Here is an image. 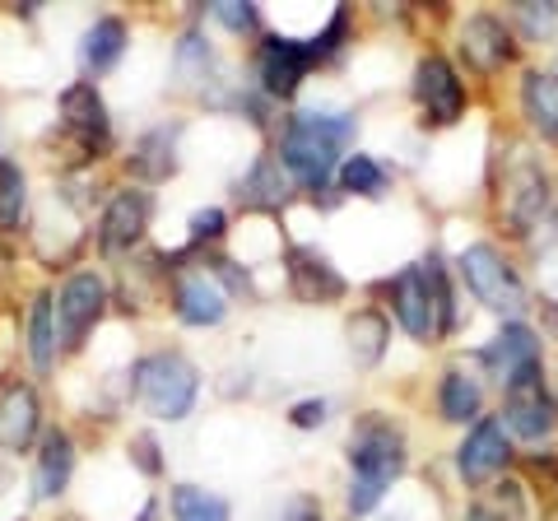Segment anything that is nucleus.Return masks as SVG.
Wrapping results in <instances>:
<instances>
[{"mask_svg": "<svg viewBox=\"0 0 558 521\" xmlns=\"http://www.w3.org/2000/svg\"><path fill=\"white\" fill-rule=\"evenodd\" d=\"M354 135V112H293L284 135H279V168L303 191H326Z\"/></svg>", "mask_w": 558, "mask_h": 521, "instance_id": "f257e3e1", "label": "nucleus"}, {"mask_svg": "<svg viewBox=\"0 0 558 521\" xmlns=\"http://www.w3.org/2000/svg\"><path fill=\"white\" fill-rule=\"evenodd\" d=\"M349 471H354V480H349L344 502L354 517H363L405 475V438H400V428L381 420V414H363L359 428L349 433Z\"/></svg>", "mask_w": 558, "mask_h": 521, "instance_id": "f03ea898", "label": "nucleus"}, {"mask_svg": "<svg viewBox=\"0 0 558 521\" xmlns=\"http://www.w3.org/2000/svg\"><path fill=\"white\" fill-rule=\"evenodd\" d=\"M131 391H135V401L154 414V420L182 424L186 414L196 410L201 373H196V363H191L186 354L159 350V354H145L131 368Z\"/></svg>", "mask_w": 558, "mask_h": 521, "instance_id": "7ed1b4c3", "label": "nucleus"}, {"mask_svg": "<svg viewBox=\"0 0 558 521\" xmlns=\"http://www.w3.org/2000/svg\"><path fill=\"white\" fill-rule=\"evenodd\" d=\"M457 270H461L465 289L475 293L488 312H498V317H517V312L526 307V284H521L512 260L502 256L494 242H470L457 256Z\"/></svg>", "mask_w": 558, "mask_h": 521, "instance_id": "20e7f679", "label": "nucleus"}, {"mask_svg": "<svg viewBox=\"0 0 558 521\" xmlns=\"http://www.w3.org/2000/svg\"><path fill=\"white\" fill-rule=\"evenodd\" d=\"M558 424V405L545 387V368H526L502 387V428L517 433L521 443L549 438Z\"/></svg>", "mask_w": 558, "mask_h": 521, "instance_id": "39448f33", "label": "nucleus"}, {"mask_svg": "<svg viewBox=\"0 0 558 521\" xmlns=\"http://www.w3.org/2000/svg\"><path fill=\"white\" fill-rule=\"evenodd\" d=\"M108 312V284H102L98 270H75L57 293V340L61 350L75 354L89 331L98 326V317Z\"/></svg>", "mask_w": 558, "mask_h": 521, "instance_id": "423d86ee", "label": "nucleus"}, {"mask_svg": "<svg viewBox=\"0 0 558 521\" xmlns=\"http://www.w3.org/2000/svg\"><path fill=\"white\" fill-rule=\"evenodd\" d=\"M502 219H508V229L517 238H531L539 229V219L558 223L554 215V196H549V178H545V168L531 163V159H521L512 172H508V191H502Z\"/></svg>", "mask_w": 558, "mask_h": 521, "instance_id": "0eeeda50", "label": "nucleus"}, {"mask_svg": "<svg viewBox=\"0 0 558 521\" xmlns=\"http://www.w3.org/2000/svg\"><path fill=\"white\" fill-rule=\"evenodd\" d=\"M414 102L424 108V121H433V126H451V121L465 117V84L457 65L438 57V51H428L414 65Z\"/></svg>", "mask_w": 558, "mask_h": 521, "instance_id": "6e6552de", "label": "nucleus"}, {"mask_svg": "<svg viewBox=\"0 0 558 521\" xmlns=\"http://www.w3.org/2000/svg\"><path fill=\"white\" fill-rule=\"evenodd\" d=\"M61 126H65L70 141H75L84 154H94V159L112 149V117H108L102 94L94 89V80H80L61 94Z\"/></svg>", "mask_w": 558, "mask_h": 521, "instance_id": "1a4fd4ad", "label": "nucleus"}, {"mask_svg": "<svg viewBox=\"0 0 558 521\" xmlns=\"http://www.w3.org/2000/svg\"><path fill=\"white\" fill-rule=\"evenodd\" d=\"M317 47L312 43H293V38H266L256 51V80H260V94L266 98H293L299 94L303 75L312 71Z\"/></svg>", "mask_w": 558, "mask_h": 521, "instance_id": "9d476101", "label": "nucleus"}, {"mask_svg": "<svg viewBox=\"0 0 558 521\" xmlns=\"http://www.w3.org/2000/svg\"><path fill=\"white\" fill-rule=\"evenodd\" d=\"M149 215H154L149 191H140V186L117 191L98 219V252L112 260V256H126L131 247H140V238L149 229Z\"/></svg>", "mask_w": 558, "mask_h": 521, "instance_id": "9b49d317", "label": "nucleus"}, {"mask_svg": "<svg viewBox=\"0 0 558 521\" xmlns=\"http://www.w3.org/2000/svg\"><path fill=\"white\" fill-rule=\"evenodd\" d=\"M387 299H391V312L400 317V326L414 336V340H442V322H438V303H433V289H428V275L424 266H410L400 270L396 280H387Z\"/></svg>", "mask_w": 558, "mask_h": 521, "instance_id": "f8f14e48", "label": "nucleus"}, {"mask_svg": "<svg viewBox=\"0 0 558 521\" xmlns=\"http://www.w3.org/2000/svg\"><path fill=\"white\" fill-rule=\"evenodd\" d=\"M512 461V447H508V428L502 420H475V428L465 433V443L457 447V471L470 489L494 480L502 465Z\"/></svg>", "mask_w": 558, "mask_h": 521, "instance_id": "ddd939ff", "label": "nucleus"}, {"mask_svg": "<svg viewBox=\"0 0 558 521\" xmlns=\"http://www.w3.org/2000/svg\"><path fill=\"white\" fill-rule=\"evenodd\" d=\"M461 57H465L470 71H480V75L502 71V65L517 57L512 28L502 24L498 14H470L461 24Z\"/></svg>", "mask_w": 558, "mask_h": 521, "instance_id": "4468645a", "label": "nucleus"}, {"mask_svg": "<svg viewBox=\"0 0 558 521\" xmlns=\"http://www.w3.org/2000/svg\"><path fill=\"white\" fill-rule=\"evenodd\" d=\"M172 312L186 326H219L229 317V289L215 280V270H186L172 284Z\"/></svg>", "mask_w": 558, "mask_h": 521, "instance_id": "2eb2a0df", "label": "nucleus"}, {"mask_svg": "<svg viewBox=\"0 0 558 521\" xmlns=\"http://www.w3.org/2000/svg\"><path fill=\"white\" fill-rule=\"evenodd\" d=\"M289 289L299 303H340L344 299V275L330 266V256L317 247H293L289 252Z\"/></svg>", "mask_w": 558, "mask_h": 521, "instance_id": "dca6fc26", "label": "nucleus"}, {"mask_svg": "<svg viewBox=\"0 0 558 521\" xmlns=\"http://www.w3.org/2000/svg\"><path fill=\"white\" fill-rule=\"evenodd\" d=\"M480 363L502 381V387H508L517 373L539 368V336L531 331L526 322H508V326H502V331L480 350Z\"/></svg>", "mask_w": 558, "mask_h": 521, "instance_id": "f3484780", "label": "nucleus"}, {"mask_svg": "<svg viewBox=\"0 0 558 521\" xmlns=\"http://www.w3.org/2000/svg\"><path fill=\"white\" fill-rule=\"evenodd\" d=\"M38 396L24 381H14V387L0 391V451H24L33 438H38Z\"/></svg>", "mask_w": 558, "mask_h": 521, "instance_id": "a211bd4d", "label": "nucleus"}, {"mask_svg": "<svg viewBox=\"0 0 558 521\" xmlns=\"http://www.w3.org/2000/svg\"><path fill=\"white\" fill-rule=\"evenodd\" d=\"M70 475H75V443L65 428H47L43 433V451H38V471H33V494L43 502L61 498Z\"/></svg>", "mask_w": 558, "mask_h": 521, "instance_id": "6ab92c4d", "label": "nucleus"}, {"mask_svg": "<svg viewBox=\"0 0 558 521\" xmlns=\"http://www.w3.org/2000/svg\"><path fill=\"white\" fill-rule=\"evenodd\" d=\"M126 163H131L135 178H145V182L172 178V172H178V126H154V131H145L135 141Z\"/></svg>", "mask_w": 558, "mask_h": 521, "instance_id": "aec40b11", "label": "nucleus"}, {"mask_svg": "<svg viewBox=\"0 0 558 521\" xmlns=\"http://www.w3.org/2000/svg\"><path fill=\"white\" fill-rule=\"evenodd\" d=\"M238 201L247 205V210H279V205L289 201V172L279 168L275 154H260L252 163V172L238 182Z\"/></svg>", "mask_w": 558, "mask_h": 521, "instance_id": "412c9836", "label": "nucleus"}, {"mask_svg": "<svg viewBox=\"0 0 558 521\" xmlns=\"http://www.w3.org/2000/svg\"><path fill=\"white\" fill-rule=\"evenodd\" d=\"M521 108H526L531 126L558 145V71H526V80H521Z\"/></svg>", "mask_w": 558, "mask_h": 521, "instance_id": "4be33fe9", "label": "nucleus"}, {"mask_svg": "<svg viewBox=\"0 0 558 521\" xmlns=\"http://www.w3.org/2000/svg\"><path fill=\"white\" fill-rule=\"evenodd\" d=\"M121 51H126V24H121L117 14H102V20H94V28L84 33L80 61H84L89 75H108L121 61Z\"/></svg>", "mask_w": 558, "mask_h": 521, "instance_id": "5701e85b", "label": "nucleus"}, {"mask_svg": "<svg viewBox=\"0 0 558 521\" xmlns=\"http://www.w3.org/2000/svg\"><path fill=\"white\" fill-rule=\"evenodd\" d=\"M480 405H484L480 377L465 373V368H447V373H442V387H438V410H442V420H447V424L480 420Z\"/></svg>", "mask_w": 558, "mask_h": 521, "instance_id": "b1692460", "label": "nucleus"}, {"mask_svg": "<svg viewBox=\"0 0 558 521\" xmlns=\"http://www.w3.org/2000/svg\"><path fill=\"white\" fill-rule=\"evenodd\" d=\"M28 359L43 377L57 368V299L51 293H38L28 312Z\"/></svg>", "mask_w": 558, "mask_h": 521, "instance_id": "393cba45", "label": "nucleus"}, {"mask_svg": "<svg viewBox=\"0 0 558 521\" xmlns=\"http://www.w3.org/2000/svg\"><path fill=\"white\" fill-rule=\"evenodd\" d=\"M172 521H233L229 498L201 484H178L172 489Z\"/></svg>", "mask_w": 558, "mask_h": 521, "instance_id": "a878e982", "label": "nucleus"}, {"mask_svg": "<svg viewBox=\"0 0 558 521\" xmlns=\"http://www.w3.org/2000/svg\"><path fill=\"white\" fill-rule=\"evenodd\" d=\"M387 340H391V326L381 312H373V307L354 312V322H349V350H354L363 368H373V363L387 354Z\"/></svg>", "mask_w": 558, "mask_h": 521, "instance_id": "bb28decb", "label": "nucleus"}, {"mask_svg": "<svg viewBox=\"0 0 558 521\" xmlns=\"http://www.w3.org/2000/svg\"><path fill=\"white\" fill-rule=\"evenodd\" d=\"M172 71H178L186 89H201V84H209V75H215V47H209L201 33H186L178 51H172Z\"/></svg>", "mask_w": 558, "mask_h": 521, "instance_id": "cd10ccee", "label": "nucleus"}, {"mask_svg": "<svg viewBox=\"0 0 558 521\" xmlns=\"http://www.w3.org/2000/svg\"><path fill=\"white\" fill-rule=\"evenodd\" d=\"M340 186L349 191V196H368V201H377V196H387L391 178H387V168H381L373 154H349V159L340 163Z\"/></svg>", "mask_w": 558, "mask_h": 521, "instance_id": "c85d7f7f", "label": "nucleus"}, {"mask_svg": "<svg viewBox=\"0 0 558 521\" xmlns=\"http://www.w3.org/2000/svg\"><path fill=\"white\" fill-rule=\"evenodd\" d=\"M24 205H28V182L24 168L0 159V233H14L24 223Z\"/></svg>", "mask_w": 558, "mask_h": 521, "instance_id": "c756f323", "label": "nucleus"}, {"mask_svg": "<svg viewBox=\"0 0 558 521\" xmlns=\"http://www.w3.org/2000/svg\"><path fill=\"white\" fill-rule=\"evenodd\" d=\"M526 475L535 480V498H539V517L558 521V457L539 451V457L526 461Z\"/></svg>", "mask_w": 558, "mask_h": 521, "instance_id": "7c9ffc66", "label": "nucleus"}, {"mask_svg": "<svg viewBox=\"0 0 558 521\" xmlns=\"http://www.w3.org/2000/svg\"><path fill=\"white\" fill-rule=\"evenodd\" d=\"M428 275V289H433V303H438V322H442V340L457 331V299H451V284H447V270H442V260L438 256H428V260H418Z\"/></svg>", "mask_w": 558, "mask_h": 521, "instance_id": "2f4dec72", "label": "nucleus"}, {"mask_svg": "<svg viewBox=\"0 0 558 521\" xmlns=\"http://www.w3.org/2000/svg\"><path fill=\"white\" fill-rule=\"evenodd\" d=\"M517 28L526 43H549L558 33V5H517Z\"/></svg>", "mask_w": 558, "mask_h": 521, "instance_id": "473e14b6", "label": "nucleus"}, {"mask_svg": "<svg viewBox=\"0 0 558 521\" xmlns=\"http://www.w3.org/2000/svg\"><path fill=\"white\" fill-rule=\"evenodd\" d=\"M209 14H215V20L229 28V33H256V28H260L256 5H238V0H219V5L209 10Z\"/></svg>", "mask_w": 558, "mask_h": 521, "instance_id": "72a5a7b5", "label": "nucleus"}, {"mask_svg": "<svg viewBox=\"0 0 558 521\" xmlns=\"http://www.w3.org/2000/svg\"><path fill=\"white\" fill-rule=\"evenodd\" d=\"M223 210H215V205H209V210H196L191 215V247H201V242H219L223 238Z\"/></svg>", "mask_w": 558, "mask_h": 521, "instance_id": "f704fd0d", "label": "nucleus"}, {"mask_svg": "<svg viewBox=\"0 0 558 521\" xmlns=\"http://www.w3.org/2000/svg\"><path fill=\"white\" fill-rule=\"evenodd\" d=\"M131 457H135V465L145 475H159L163 471V461H159V443L149 438V433H140V438H131Z\"/></svg>", "mask_w": 558, "mask_h": 521, "instance_id": "c9c22d12", "label": "nucleus"}, {"mask_svg": "<svg viewBox=\"0 0 558 521\" xmlns=\"http://www.w3.org/2000/svg\"><path fill=\"white\" fill-rule=\"evenodd\" d=\"M289 420H293V428H317V424H326V401H299L289 410Z\"/></svg>", "mask_w": 558, "mask_h": 521, "instance_id": "e433bc0d", "label": "nucleus"}, {"mask_svg": "<svg viewBox=\"0 0 558 521\" xmlns=\"http://www.w3.org/2000/svg\"><path fill=\"white\" fill-rule=\"evenodd\" d=\"M279 521H326V512H322V502H317V498L299 494V498H293L289 508H284V517H279Z\"/></svg>", "mask_w": 558, "mask_h": 521, "instance_id": "4c0bfd02", "label": "nucleus"}, {"mask_svg": "<svg viewBox=\"0 0 558 521\" xmlns=\"http://www.w3.org/2000/svg\"><path fill=\"white\" fill-rule=\"evenodd\" d=\"M135 521H159V508H154V502H149V508H145V512H140Z\"/></svg>", "mask_w": 558, "mask_h": 521, "instance_id": "58836bf2", "label": "nucleus"}]
</instances>
